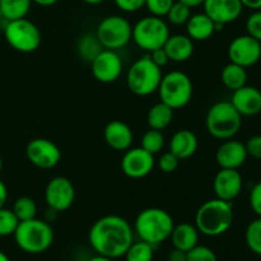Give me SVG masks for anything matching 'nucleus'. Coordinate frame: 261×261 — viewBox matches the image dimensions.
<instances>
[{
	"label": "nucleus",
	"mask_w": 261,
	"mask_h": 261,
	"mask_svg": "<svg viewBox=\"0 0 261 261\" xmlns=\"http://www.w3.org/2000/svg\"><path fill=\"white\" fill-rule=\"evenodd\" d=\"M92 249L102 256L119 259L134 242V229L120 216H105L97 219L88 233Z\"/></svg>",
	"instance_id": "f257e3e1"
},
{
	"label": "nucleus",
	"mask_w": 261,
	"mask_h": 261,
	"mask_svg": "<svg viewBox=\"0 0 261 261\" xmlns=\"http://www.w3.org/2000/svg\"><path fill=\"white\" fill-rule=\"evenodd\" d=\"M233 223L231 201L211 199L199 206L195 214V226L204 236L217 237L226 233Z\"/></svg>",
	"instance_id": "f03ea898"
},
{
	"label": "nucleus",
	"mask_w": 261,
	"mask_h": 261,
	"mask_svg": "<svg viewBox=\"0 0 261 261\" xmlns=\"http://www.w3.org/2000/svg\"><path fill=\"white\" fill-rule=\"evenodd\" d=\"M173 227L175 222L167 211L148 208L138 214L133 229L142 241L157 246L170 239Z\"/></svg>",
	"instance_id": "7ed1b4c3"
},
{
	"label": "nucleus",
	"mask_w": 261,
	"mask_h": 261,
	"mask_svg": "<svg viewBox=\"0 0 261 261\" xmlns=\"http://www.w3.org/2000/svg\"><path fill=\"white\" fill-rule=\"evenodd\" d=\"M13 236L17 246L27 254H42L54 242L53 227L37 218L19 222Z\"/></svg>",
	"instance_id": "20e7f679"
},
{
	"label": "nucleus",
	"mask_w": 261,
	"mask_h": 261,
	"mask_svg": "<svg viewBox=\"0 0 261 261\" xmlns=\"http://www.w3.org/2000/svg\"><path fill=\"white\" fill-rule=\"evenodd\" d=\"M241 125L242 116L234 109L231 101L217 102L206 114V130L216 139H232L240 132Z\"/></svg>",
	"instance_id": "39448f33"
},
{
	"label": "nucleus",
	"mask_w": 261,
	"mask_h": 261,
	"mask_svg": "<svg viewBox=\"0 0 261 261\" xmlns=\"http://www.w3.org/2000/svg\"><path fill=\"white\" fill-rule=\"evenodd\" d=\"M162 69L150 60L149 55L135 61L127 71L126 83L130 92L140 97L149 96L158 91L162 81Z\"/></svg>",
	"instance_id": "423d86ee"
},
{
	"label": "nucleus",
	"mask_w": 261,
	"mask_h": 261,
	"mask_svg": "<svg viewBox=\"0 0 261 261\" xmlns=\"http://www.w3.org/2000/svg\"><path fill=\"white\" fill-rule=\"evenodd\" d=\"M193 82L190 76L178 70L163 75L158 87L161 102L168 105L173 110L185 107L193 98Z\"/></svg>",
	"instance_id": "0eeeda50"
},
{
	"label": "nucleus",
	"mask_w": 261,
	"mask_h": 261,
	"mask_svg": "<svg viewBox=\"0 0 261 261\" xmlns=\"http://www.w3.org/2000/svg\"><path fill=\"white\" fill-rule=\"evenodd\" d=\"M170 37L168 24L161 17L149 15L138 20L133 25L132 40L142 50L150 51L163 47L167 38Z\"/></svg>",
	"instance_id": "6e6552de"
},
{
	"label": "nucleus",
	"mask_w": 261,
	"mask_h": 261,
	"mask_svg": "<svg viewBox=\"0 0 261 261\" xmlns=\"http://www.w3.org/2000/svg\"><path fill=\"white\" fill-rule=\"evenodd\" d=\"M4 36L10 47L23 54L33 53L37 50L42 40L37 25L27 18L7 20Z\"/></svg>",
	"instance_id": "1a4fd4ad"
},
{
	"label": "nucleus",
	"mask_w": 261,
	"mask_h": 261,
	"mask_svg": "<svg viewBox=\"0 0 261 261\" xmlns=\"http://www.w3.org/2000/svg\"><path fill=\"white\" fill-rule=\"evenodd\" d=\"M133 25L121 15H109L99 22L96 36L102 47L107 50H119L125 47L132 40Z\"/></svg>",
	"instance_id": "9d476101"
},
{
	"label": "nucleus",
	"mask_w": 261,
	"mask_h": 261,
	"mask_svg": "<svg viewBox=\"0 0 261 261\" xmlns=\"http://www.w3.org/2000/svg\"><path fill=\"white\" fill-rule=\"evenodd\" d=\"M75 200V189L68 177L56 176L51 178L45 189V201L53 211L65 212Z\"/></svg>",
	"instance_id": "9b49d317"
},
{
	"label": "nucleus",
	"mask_w": 261,
	"mask_h": 261,
	"mask_svg": "<svg viewBox=\"0 0 261 261\" xmlns=\"http://www.w3.org/2000/svg\"><path fill=\"white\" fill-rule=\"evenodd\" d=\"M28 161L41 170L54 168L61 160V150L58 145L46 138H35L25 148Z\"/></svg>",
	"instance_id": "f8f14e48"
},
{
	"label": "nucleus",
	"mask_w": 261,
	"mask_h": 261,
	"mask_svg": "<svg viewBox=\"0 0 261 261\" xmlns=\"http://www.w3.org/2000/svg\"><path fill=\"white\" fill-rule=\"evenodd\" d=\"M227 53L231 63L249 68L260 60L261 42L250 35L239 36L231 41Z\"/></svg>",
	"instance_id": "ddd939ff"
},
{
	"label": "nucleus",
	"mask_w": 261,
	"mask_h": 261,
	"mask_svg": "<svg viewBox=\"0 0 261 261\" xmlns=\"http://www.w3.org/2000/svg\"><path fill=\"white\" fill-rule=\"evenodd\" d=\"M92 74L99 83H114L122 73L121 58L115 50L103 48L93 60L91 61Z\"/></svg>",
	"instance_id": "4468645a"
},
{
	"label": "nucleus",
	"mask_w": 261,
	"mask_h": 261,
	"mask_svg": "<svg viewBox=\"0 0 261 261\" xmlns=\"http://www.w3.org/2000/svg\"><path fill=\"white\" fill-rule=\"evenodd\" d=\"M154 155L140 148H129L121 160V170L127 177L143 178L154 167Z\"/></svg>",
	"instance_id": "2eb2a0df"
},
{
	"label": "nucleus",
	"mask_w": 261,
	"mask_h": 261,
	"mask_svg": "<svg viewBox=\"0 0 261 261\" xmlns=\"http://www.w3.org/2000/svg\"><path fill=\"white\" fill-rule=\"evenodd\" d=\"M244 181L241 173L232 168H221L213 181V189L218 199L232 201L241 194Z\"/></svg>",
	"instance_id": "dca6fc26"
},
{
	"label": "nucleus",
	"mask_w": 261,
	"mask_h": 261,
	"mask_svg": "<svg viewBox=\"0 0 261 261\" xmlns=\"http://www.w3.org/2000/svg\"><path fill=\"white\" fill-rule=\"evenodd\" d=\"M203 7L204 13L214 23L223 25L234 22L244 9L240 0H205Z\"/></svg>",
	"instance_id": "f3484780"
},
{
	"label": "nucleus",
	"mask_w": 261,
	"mask_h": 261,
	"mask_svg": "<svg viewBox=\"0 0 261 261\" xmlns=\"http://www.w3.org/2000/svg\"><path fill=\"white\" fill-rule=\"evenodd\" d=\"M247 160V150L239 140H224L216 153V161L221 168L239 170Z\"/></svg>",
	"instance_id": "a211bd4d"
},
{
	"label": "nucleus",
	"mask_w": 261,
	"mask_h": 261,
	"mask_svg": "<svg viewBox=\"0 0 261 261\" xmlns=\"http://www.w3.org/2000/svg\"><path fill=\"white\" fill-rule=\"evenodd\" d=\"M231 103L241 116H255L261 112V91L246 84L233 91Z\"/></svg>",
	"instance_id": "6ab92c4d"
},
{
	"label": "nucleus",
	"mask_w": 261,
	"mask_h": 261,
	"mask_svg": "<svg viewBox=\"0 0 261 261\" xmlns=\"http://www.w3.org/2000/svg\"><path fill=\"white\" fill-rule=\"evenodd\" d=\"M103 138L110 148L117 152H125L132 147L134 134L129 125L120 120H114L105 127Z\"/></svg>",
	"instance_id": "aec40b11"
},
{
	"label": "nucleus",
	"mask_w": 261,
	"mask_h": 261,
	"mask_svg": "<svg viewBox=\"0 0 261 261\" xmlns=\"http://www.w3.org/2000/svg\"><path fill=\"white\" fill-rule=\"evenodd\" d=\"M199 147L198 137L191 130L181 129L172 135L170 142V152L180 161L193 157Z\"/></svg>",
	"instance_id": "412c9836"
},
{
	"label": "nucleus",
	"mask_w": 261,
	"mask_h": 261,
	"mask_svg": "<svg viewBox=\"0 0 261 261\" xmlns=\"http://www.w3.org/2000/svg\"><path fill=\"white\" fill-rule=\"evenodd\" d=\"M163 48L167 53L170 61L184 63L188 61L194 54V42L186 35H170Z\"/></svg>",
	"instance_id": "4be33fe9"
},
{
	"label": "nucleus",
	"mask_w": 261,
	"mask_h": 261,
	"mask_svg": "<svg viewBox=\"0 0 261 261\" xmlns=\"http://www.w3.org/2000/svg\"><path fill=\"white\" fill-rule=\"evenodd\" d=\"M186 32L193 41H205L216 32V23L205 13H196L186 22Z\"/></svg>",
	"instance_id": "5701e85b"
},
{
	"label": "nucleus",
	"mask_w": 261,
	"mask_h": 261,
	"mask_svg": "<svg viewBox=\"0 0 261 261\" xmlns=\"http://www.w3.org/2000/svg\"><path fill=\"white\" fill-rule=\"evenodd\" d=\"M199 233L200 232L198 231L195 224L181 223L173 227L170 239L175 249L188 252L199 245Z\"/></svg>",
	"instance_id": "b1692460"
},
{
	"label": "nucleus",
	"mask_w": 261,
	"mask_h": 261,
	"mask_svg": "<svg viewBox=\"0 0 261 261\" xmlns=\"http://www.w3.org/2000/svg\"><path fill=\"white\" fill-rule=\"evenodd\" d=\"M173 120V109H171L168 105L163 102H158L154 106L150 107L147 115V122L150 129L154 130H165L170 126Z\"/></svg>",
	"instance_id": "393cba45"
},
{
	"label": "nucleus",
	"mask_w": 261,
	"mask_h": 261,
	"mask_svg": "<svg viewBox=\"0 0 261 261\" xmlns=\"http://www.w3.org/2000/svg\"><path fill=\"white\" fill-rule=\"evenodd\" d=\"M222 83L231 91H236L241 87L246 86L247 83V71L246 68L237 65L234 63H229L222 69L221 73Z\"/></svg>",
	"instance_id": "a878e982"
},
{
	"label": "nucleus",
	"mask_w": 261,
	"mask_h": 261,
	"mask_svg": "<svg viewBox=\"0 0 261 261\" xmlns=\"http://www.w3.org/2000/svg\"><path fill=\"white\" fill-rule=\"evenodd\" d=\"M32 0H0V10L5 20L25 18L31 10Z\"/></svg>",
	"instance_id": "bb28decb"
},
{
	"label": "nucleus",
	"mask_w": 261,
	"mask_h": 261,
	"mask_svg": "<svg viewBox=\"0 0 261 261\" xmlns=\"http://www.w3.org/2000/svg\"><path fill=\"white\" fill-rule=\"evenodd\" d=\"M103 50L96 33H87L78 41V54L84 61L91 63L101 51Z\"/></svg>",
	"instance_id": "cd10ccee"
},
{
	"label": "nucleus",
	"mask_w": 261,
	"mask_h": 261,
	"mask_svg": "<svg viewBox=\"0 0 261 261\" xmlns=\"http://www.w3.org/2000/svg\"><path fill=\"white\" fill-rule=\"evenodd\" d=\"M154 246L144 241L133 242L127 251L125 252V261H153Z\"/></svg>",
	"instance_id": "c85d7f7f"
},
{
	"label": "nucleus",
	"mask_w": 261,
	"mask_h": 261,
	"mask_svg": "<svg viewBox=\"0 0 261 261\" xmlns=\"http://www.w3.org/2000/svg\"><path fill=\"white\" fill-rule=\"evenodd\" d=\"M13 213L18 218V221H30V219L36 218L37 214V205H36L35 200L28 196H20L14 201L12 208Z\"/></svg>",
	"instance_id": "c756f323"
},
{
	"label": "nucleus",
	"mask_w": 261,
	"mask_h": 261,
	"mask_svg": "<svg viewBox=\"0 0 261 261\" xmlns=\"http://www.w3.org/2000/svg\"><path fill=\"white\" fill-rule=\"evenodd\" d=\"M163 145H165V137H163L162 132L160 130L150 129L147 133H144L142 138V148L150 154H157L162 150Z\"/></svg>",
	"instance_id": "7c9ffc66"
},
{
	"label": "nucleus",
	"mask_w": 261,
	"mask_h": 261,
	"mask_svg": "<svg viewBox=\"0 0 261 261\" xmlns=\"http://www.w3.org/2000/svg\"><path fill=\"white\" fill-rule=\"evenodd\" d=\"M246 244L254 254L261 255V217L254 219L246 228Z\"/></svg>",
	"instance_id": "2f4dec72"
},
{
	"label": "nucleus",
	"mask_w": 261,
	"mask_h": 261,
	"mask_svg": "<svg viewBox=\"0 0 261 261\" xmlns=\"http://www.w3.org/2000/svg\"><path fill=\"white\" fill-rule=\"evenodd\" d=\"M167 19L173 25L186 24L189 18L191 17V8L181 2H175L167 13Z\"/></svg>",
	"instance_id": "473e14b6"
},
{
	"label": "nucleus",
	"mask_w": 261,
	"mask_h": 261,
	"mask_svg": "<svg viewBox=\"0 0 261 261\" xmlns=\"http://www.w3.org/2000/svg\"><path fill=\"white\" fill-rule=\"evenodd\" d=\"M19 221L12 209L0 208V237L12 236L17 229Z\"/></svg>",
	"instance_id": "72a5a7b5"
},
{
	"label": "nucleus",
	"mask_w": 261,
	"mask_h": 261,
	"mask_svg": "<svg viewBox=\"0 0 261 261\" xmlns=\"http://www.w3.org/2000/svg\"><path fill=\"white\" fill-rule=\"evenodd\" d=\"M186 261H218L216 252L208 246L196 245L194 249L188 251V259Z\"/></svg>",
	"instance_id": "f704fd0d"
},
{
	"label": "nucleus",
	"mask_w": 261,
	"mask_h": 261,
	"mask_svg": "<svg viewBox=\"0 0 261 261\" xmlns=\"http://www.w3.org/2000/svg\"><path fill=\"white\" fill-rule=\"evenodd\" d=\"M175 0H145L144 7L149 10L150 14L155 17H166Z\"/></svg>",
	"instance_id": "c9c22d12"
},
{
	"label": "nucleus",
	"mask_w": 261,
	"mask_h": 261,
	"mask_svg": "<svg viewBox=\"0 0 261 261\" xmlns=\"http://www.w3.org/2000/svg\"><path fill=\"white\" fill-rule=\"evenodd\" d=\"M247 35L261 42V9L255 10L246 20Z\"/></svg>",
	"instance_id": "e433bc0d"
},
{
	"label": "nucleus",
	"mask_w": 261,
	"mask_h": 261,
	"mask_svg": "<svg viewBox=\"0 0 261 261\" xmlns=\"http://www.w3.org/2000/svg\"><path fill=\"white\" fill-rule=\"evenodd\" d=\"M178 165H180V160L171 152L163 153V154L161 155L160 161H158V167H160V170L165 173L175 172V171L177 170Z\"/></svg>",
	"instance_id": "4c0bfd02"
},
{
	"label": "nucleus",
	"mask_w": 261,
	"mask_h": 261,
	"mask_svg": "<svg viewBox=\"0 0 261 261\" xmlns=\"http://www.w3.org/2000/svg\"><path fill=\"white\" fill-rule=\"evenodd\" d=\"M114 2L120 10L126 13L138 12L145 4V0H114Z\"/></svg>",
	"instance_id": "58836bf2"
},
{
	"label": "nucleus",
	"mask_w": 261,
	"mask_h": 261,
	"mask_svg": "<svg viewBox=\"0 0 261 261\" xmlns=\"http://www.w3.org/2000/svg\"><path fill=\"white\" fill-rule=\"evenodd\" d=\"M247 155H251L255 160H261V135H254L245 144Z\"/></svg>",
	"instance_id": "ea45409f"
},
{
	"label": "nucleus",
	"mask_w": 261,
	"mask_h": 261,
	"mask_svg": "<svg viewBox=\"0 0 261 261\" xmlns=\"http://www.w3.org/2000/svg\"><path fill=\"white\" fill-rule=\"evenodd\" d=\"M250 206L257 217H261V182H257L250 193Z\"/></svg>",
	"instance_id": "a19ab883"
},
{
	"label": "nucleus",
	"mask_w": 261,
	"mask_h": 261,
	"mask_svg": "<svg viewBox=\"0 0 261 261\" xmlns=\"http://www.w3.org/2000/svg\"><path fill=\"white\" fill-rule=\"evenodd\" d=\"M149 58H150V60H152L155 65L160 66L161 69H162L163 66L167 65L168 61H170L167 53H166V50L163 47L155 48V50L150 51Z\"/></svg>",
	"instance_id": "79ce46f5"
},
{
	"label": "nucleus",
	"mask_w": 261,
	"mask_h": 261,
	"mask_svg": "<svg viewBox=\"0 0 261 261\" xmlns=\"http://www.w3.org/2000/svg\"><path fill=\"white\" fill-rule=\"evenodd\" d=\"M188 259V252L182 251V250H178L173 247L167 255V260L168 261H186Z\"/></svg>",
	"instance_id": "37998d69"
},
{
	"label": "nucleus",
	"mask_w": 261,
	"mask_h": 261,
	"mask_svg": "<svg viewBox=\"0 0 261 261\" xmlns=\"http://www.w3.org/2000/svg\"><path fill=\"white\" fill-rule=\"evenodd\" d=\"M244 8H249L251 10L261 9V0H240Z\"/></svg>",
	"instance_id": "c03bdc74"
},
{
	"label": "nucleus",
	"mask_w": 261,
	"mask_h": 261,
	"mask_svg": "<svg viewBox=\"0 0 261 261\" xmlns=\"http://www.w3.org/2000/svg\"><path fill=\"white\" fill-rule=\"evenodd\" d=\"M8 200V189L5 186V184L0 180V208L5 205Z\"/></svg>",
	"instance_id": "a18cd8bd"
},
{
	"label": "nucleus",
	"mask_w": 261,
	"mask_h": 261,
	"mask_svg": "<svg viewBox=\"0 0 261 261\" xmlns=\"http://www.w3.org/2000/svg\"><path fill=\"white\" fill-rule=\"evenodd\" d=\"M177 2L184 3V4H186L190 8H196L199 7V5H203L205 0H177Z\"/></svg>",
	"instance_id": "49530a36"
},
{
	"label": "nucleus",
	"mask_w": 261,
	"mask_h": 261,
	"mask_svg": "<svg viewBox=\"0 0 261 261\" xmlns=\"http://www.w3.org/2000/svg\"><path fill=\"white\" fill-rule=\"evenodd\" d=\"M59 0H32V3L40 5V7H51V5H55Z\"/></svg>",
	"instance_id": "de8ad7c7"
},
{
	"label": "nucleus",
	"mask_w": 261,
	"mask_h": 261,
	"mask_svg": "<svg viewBox=\"0 0 261 261\" xmlns=\"http://www.w3.org/2000/svg\"><path fill=\"white\" fill-rule=\"evenodd\" d=\"M88 261H114V259H110V257H106V256H102V255H98L97 254L96 256L91 257Z\"/></svg>",
	"instance_id": "09e8293b"
},
{
	"label": "nucleus",
	"mask_w": 261,
	"mask_h": 261,
	"mask_svg": "<svg viewBox=\"0 0 261 261\" xmlns=\"http://www.w3.org/2000/svg\"><path fill=\"white\" fill-rule=\"evenodd\" d=\"M83 2L89 5H98V4H102L103 2H106V0H83Z\"/></svg>",
	"instance_id": "8fccbe9b"
},
{
	"label": "nucleus",
	"mask_w": 261,
	"mask_h": 261,
	"mask_svg": "<svg viewBox=\"0 0 261 261\" xmlns=\"http://www.w3.org/2000/svg\"><path fill=\"white\" fill-rule=\"evenodd\" d=\"M0 261H10V259L8 257V255H5L4 252L0 251Z\"/></svg>",
	"instance_id": "3c124183"
},
{
	"label": "nucleus",
	"mask_w": 261,
	"mask_h": 261,
	"mask_svg": "<svg viewBox=\"0 0 261 261\" xmlns=\"http://www.w3.org/2000/svg\"><path fill=\"white\" fill-rule=\"evenodd\" d=\"M3 20H4V17H3V13H2V10H0V23H2Z\"/></svg>",
	"instance_id": "603ef678"
},
{
	"label": "nucleus",
	"mask_w": 261,
	"mask_h": 261,
	"mask_svg": "<svg viewBox=\"0 0 261 261\" xmlns=\"http://www.w3.org/2000/svg\"><path fill=\"white\" fill-rule=\"evenodd\" d=\"M2 168H3V160L2 157H0V171H2Z\"/></svg>",
	"instance_id": "864d4df0"
}]
</instances>
